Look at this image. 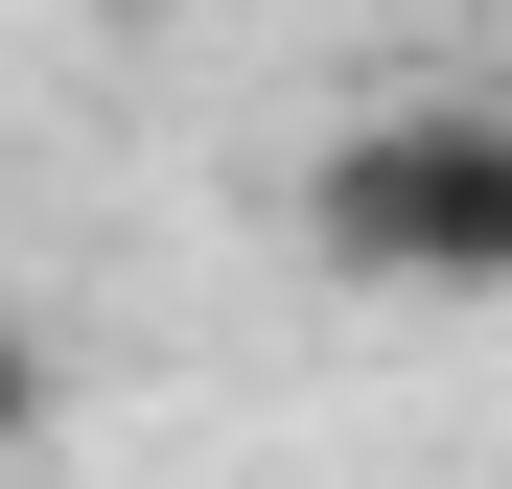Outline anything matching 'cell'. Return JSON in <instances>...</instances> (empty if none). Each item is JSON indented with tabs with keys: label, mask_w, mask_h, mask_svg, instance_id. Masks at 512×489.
<instances>
[{
	"label": "cell",
	"mask_w": 512,
	"mask_h": 489,
	"mask_svg": "<svg viewBox=\"0 0 512 489\" xmlns=\"http://www.w3.org/2000/svg\"><path fill=\"white\" fill-rule=\"evenodd\" d=\"M303 257L350 303H512V70L350 94L303 163Z\"/></svg>",
	"instance_id": "1"
},
{
	"label": "cell",
	"mask_w": 512,
	"mask_h": 489,
	"mask_svg": "<svg viewBox=\"0 0 512 489\" xmlns=\"http://www.w3.org/2000/svg\"><path fill=\"white\" fill-rule=\"evenodd\" d=\"M47 420H70V350H47L24 303H0V489H24V443H47Z\"/></svg>",
	"instance_id": "2"
}]
</instances>
